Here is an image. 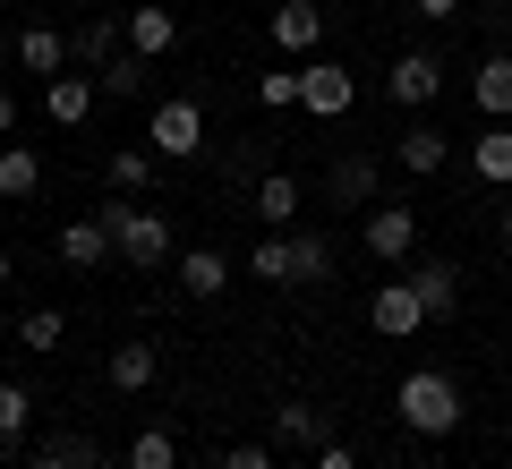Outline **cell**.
<instances>
[{"instance_id":"cell-1","label":"cell","mask_w":512,"mask_h":469,"mask_svg":"<svg viewBox=\"0 0 512 469\" xmlns=\"http://www.w3.org/2000/svg\"><path fill=\"white\" fill-rule=\"evenodd\" d=\"M94 214H103V231L120 239V265H137V273L180 265V239H171V222L154 214V205H137V197H120V188H111V205H94Z\"/></svg>"},{"instance_id":"cell-2","label":"cell","mask_w":512,"mask_h":469,"mask_svg":"<svg viewBox=\"0 0 512 469\" xmlns=\"http://www.w3.org/2000/svg\"><path fill=\"white\" fill-rule=\"evenodd\" d=\"M393 410H402V427H410V435H427V444H436V435H453V427H461V384L444 376V367H410L402 393H393Z\"/></svg>"},{"instance_id":"cell-3","label":"cell","mask_w":512,"mask_h":469,"mask_svg":"<svg viewBox=\"0 0 512 469\" xmlns=\"http://www.w3.org/2000/svg\"><path fill=\"white\" fill-rule=\"evenodd\" d=\"M154 154L163 163H197L205 154V103H188V94H171V103H154Z\"/></svg>"},{"instance_id":"cell-4","label":"cell","mask_w":512,"mask_h":469,"mask_svg":"<svg viewBox=\"0 0 512 469\" xmlns=\"http://www.w3.org/2000/svg\"><path fill=\"white\" fill-rule=\"evenodd\" d=\"M350 103H359V77H350L342 60H308V69H299V111H316V120H342Z\"/></svg>"},{"instance_id":"cell-5","label":"cell","mask_w":512,"mask_h":469,"mask_svg":"<svg viewBox=\"0 0 512 469\" xmlns=\"http://www.w3.org/2000/svg\"><path fill=\"white\" fill-rule=\"evenodd\" d=\"M384 94H393L402 111H427V103L444 94V60H436V52H402L393 69H384Z\"/></svg>"},{"instance_id":"cell-6","label":"cell","mask_w":512,"mask_h":469,"mask_svg":"<svg viewBox=\"0 0 512 469\" xmlns=\"http://www.w3.org/2000/svg\"><path fill=\"white\" fill-rule=\"evenodd\" d=\"M367 325H376L384 342H410V333H427V307H419V290H410V273H402V282H384L376 299H367Z\"/></svg>"},{"instance_id":"cell-7","label":"cell","mask_w":512,"mask_h":469,"mask_svg":"<svg viewBox=\"0 0 512 469\" xmlns=\"http://www.w3.org/2000/svg\"><path fill=\"white\" fill-rule=\"evenodd\" d=\"M265 35H274V52L308 60L316 43H325V9H316V0H274V18H265Z\"/></svg>"},{"instance_id":"cell-8","label":"cell","mask_w":512,"mask_h":469,"mask_svg":"<svg viewBox=\"0 0 512 469\" xmlns=\"http://www.w3.org/2000/svg\"><path fill=\"white\" fill-rule=\"evenodd\" d=\"M120 52H128V18H103V9H86V26L69 35V69H111Z\"/></svg>"},{"instance_id":"cell-9","label":"cell","mask_w":512,"mask_h":469,"mask_svg":"<svg viewBox=\"0 0 512 469\" xmlns=\"http://www.w3.org/2000/svg\"><path fill=\"white\" fill-rule=\"evenodd\" d=\"M393 163H402V171H410V180H436V171H444V163H453V137H444V128H436V120H410V128H402V137H393Z\"/></svg>"},{"instance_id":"cell-10","label":"cell","mask_w":512,"mask_h":469,"mask_svg":"<svg viewBox=\"0 0 512 469\" xmlns=\"http://www.w3.org/2000/svg\"><path fill=\"white\" fill-rule=\"evenodd\" d=\"M52 248H60V265H69V273H94V265H111V256H120V239L103 231V214H86V222H60Z\"/></svg>"},{"instance_id":"cell-11","label":"cell","mask_w":512,"mask_h":469,"mask_svg":"<svg viewBox=\"0 0 512 469\" xmlns=\"http://www.w3.org/2000/svg\"><path fill=\"white\" fill-rule=\"evenodd\" d=\"M128 52H137V60L180 52V18H171L163 0H137V9H128Z\"/></svg>"},{"instance_id":"cell-12","label":"cell","mask_w":512,"mask_h":469,"mask_svg":"<svg viewBox=\"0 0 512 469\" xmlns=\"http://www.w3.org/2000/svg\"><path fill=\"white\" fill-rule=\"evenodd\" d=\"M410 248H419V214H410V205H376V214H367V256L402 265Z\"/></svg>"},{"instance_id":"cell-13","label":"cell","mask_w":512,"mask_h":469,"mask_svg":"<svg viewBox=\"0 0 512 469\" xmlns=\"http://www.w3.org/2000/svg\"><path fill=\"white\" fill-rule=\"evenodd\" d=\"M410 290H419L427 325H444V316L461 307V265H444V256H427V265H410Z\"/></svg>"},{"instance_id":"cell-14","label":"cell","mask_w":512,"mask_h":469,"mask_svg":"<svg viewBox=\"0 0 512 469\" xmlns=\"http://www.w3.org/2000/svg\"><path fill=\"white\" fill-rule=\"evenodd\" d=\"M274 444H291V452L333 444V410H316V401H282V410H274Z\"/></svg>"},{"instance_id":"cell-15","label":"cell","mask_w":512,"mask_h":469,"mask_svg":"<svg viewBox=\"0 0 512 469\" xmlns=\"http://www.w3.org/2000/svg\"><path fill=\"white\" fill-rule=\"evenodd\" d=\"M248 214H256V231H291V214H299V180H291V171H265V180L248 188Z\"/></svg>"},{"instance_id":"cell-16","label":"cell","mask_w":512,"mask_h":469,"mask_svg":"<svg viewBox=\"0 0 512 469\" xmlns=\"http://www.w3.org/2000/svg\"><path fill=\"white\" fill-rule=\"evenodd\" d=\"M470 103L487 111V120H512V52H487L470 69Z\"/></svg>"},{"instance_id":"cell-17","label":"cell","mask_w":512,"mask_h":469,"mask_svg":"<svg viewBox=\"0 0 512 469\" xmlns=\"http://www.w3.org/2000/svg\"><path fill=\"white\" fill-rule=\"evenodd\" d=\"M376 180H384V163H376V154H342V163L325 171L333 205H376Z\"/></svg>"},{"instance_id":"cell-18","label":"cell","mask_w":512,"mask_h":469,"mask_svg":"<svg viewBox=\"0 0 512 469\" xmlns=\"http://www.w3.org/2000/svg\"><path fill=\"white\" fill-rule=\"evenodd\" d=\"M470 171L487 188H512V120H487V137H470Z\"/></svg>"},{"instance_id":"cell-19","label":"cell","mask_w":512,"mask_h":469,"mask_svg":"<svg viewBox=\"0 0 512 469\" xmlns=\"http://www.w3.org/2000/svg\"><path fill=\"white\" fill-rule=\"evenodd\" d=\"M18 69H35L43 86H52V77L69 69V35H60V26H26L18 35Z\"/></svg>"},{"instance_id":"cell-20","label":"cell","mask_w":512,"mask_h":469,"mask_svg":"<svg viewBox=\"0 0 512 469\" xmlns=\"http://www.w3.org/2000/svg\"><path fill=\"white\" fill-rule=\"evenodd\" d=\"M43 111H52L60 128H86V111H94V77H77V69H60L52 86H43Z\"/></svg>"},{"instance_id":"cell-21","label":"cell","mask_w":512,"mask_h":469,"mask_svg":"<svg viewBox=\"0 0 512 469\" xmlns=\"http://www.w3.org/2000/svg\"><path fill=\"white\" fill-rule=\"evenodd\" d=\"M180 290L188 299H222V282H231V265H222V248H180Z\"/></svg>"},{"instance_id":"cell-22","label":"cell","mask_w":512,"mask_h":469,"mask_svg":"<svg viewBox=\"0 0 512 469\" xmlns=\"http://www.w3.org/2000/svg\"><path fill=\"white\" fill-rule=\"evenodd\" d=\"M154 376H163V342H120L111 350V384L120 393H146Z\"/></svg>"},{"instance_id":"cell-23","label":"cell","mask_w":512,"mask_h":469,"mask_svg":"<svg viewBox=\"0 0 512 469\" xmlns=\"http://www.w3.org/2000/svg\"><path fill=\"white\" fill-rule=\"evenodd\" d=\"M35 188H43V154H35V145H0V197L26 205Z\"/></svg>"},{"instance_id":"cell-24","label":"cell","mask_w":512,"mask_h":469,"mask_svg":"<svg viewBox=\"0 0 512 469\" xmlns=\"http://www.w3.org/2000/svg\"><path fill=\"white\" fill-rule=\"evenodd\" d=\"M154 163H163L154 145H120L103 171H111V188H120V197H137V188H154Z\"/></svg>"},{"instance_id":"cell-25","label":"cell","mask_w":512,"mask_h":469,"mask_svg":"<svg viewBox=\"0 0 512 469\" xmlns=\"http://www.w3.org/2000/svg\"><path fill=\"white\" fill-rule=\"evenodd\" d=\"M18 342L35 350V359H52V350L69 342V316H60V307H26V316H18Z\"/></svg>"},{"instance_id":"cell-26","label":"cell","mask_w":512,"mask_h":469,"mask_svg":"<svg viewBox=\"0 0 512 469\" xmlns=\"http://www.w3.org/2000/svg\"><path fill=\"white\" fill-rule=\"evenodd\" d=\"M248 273L291 290V231H265V239H256V248H248Z\"/></svg>"},{"instance_id":"cell-27","label":"cell","mask_w":512,"mask_h":469,"mask_svg":"<svg viewBox=\"0 0 512 469\" xmlns=\"http://www.w3.org/2000/svg\"><path fill=\"white\" fill-rule=\"evenodd\" d=\"M35 469H103V452H94V435H52L35 452Z\"/></svg>"},{"instance_id":"cell-28","label":"cell","mask_w":512,"mask_h":469,"mask_svg":"<svg viewBox=\"0 0 512 469\" xmlns=\"http://www.w3.org/2000/svg\"><path fill=\"white\" fill-rule=\"evenodd\" d=\"M325 273H333V248L316 231H291V282L308 290V282H325Z\"/></svg>"},{"instance_id":"cell-29","label":"cell","mask_w":512,"mask_h":469,"mask_svg":"<svg viewBox=\"0 0 512 469\" xmlns=\"http://www.w3.org/2000/svg\"><path fill=\"white\" fill-rule=\"evenodd\" d=\"M146 69H154V60L120 52V60H111V69H103V94H120V103H137V94H146Z\"/></svg>"},{"instance_id":"cell-30","label":"cell","mask_w":512,"mask_h":469,"mask_svg":"<svg viewBox=\"0 0 512 469\" xmlns=\"http://www.w3.org/2000/svg\"><path fill=\"white\" fill-rule=\"evenodd\" d=\"M128 469H180V444H171L163 427H146L137 444H128Z\"/></svg>"},{"instance_id":"cell-31","label":"cell","mask_w":512,"mask_h":469,"mask_svg":"<svg viewBox=\"0 0 512 469\" xmlns=\"http://www.w3.org/2000/svg\"><path fill=\"white\" fill-rule=\"evenodd\" d=\"M26 418H35V393H26V384H0V444H18Z\"/></svg>"},{"instance_id":"cell-32","label":"cell","mask_w":512,"mask_h":469,"mask_svg":"<svg viewBox=\"0 0 512 469\" xmlns=\"http://www.w3.org/2000/svg\"><path fill=\"white\" fill-rule=\"evenodd\" d=\"M256 103H265V111H291L299 103V69H265V77H256Z\"/></svg>"},{"instance_id":"cell-33","label":"cell","mask_w":512,"mask_h":469,"mask_svg":"<svg viewBox=\"0 0 512 469\" xmlns=\"http://www.w3.org/2000/svg\"><path fill=\"white\" fill-rule=\"evenodd\" d=\"M222 469H274V452H265V444H231V452H222Z\"/></svg>"},{"instance_id":"cell-34","label":"cell","mask_w":512,"mask_h":469,"mask_svg":"<svg viewBox=\"0 0 512 469\" xmlns=\"http://www.w3.org/2000/svg\"><path fill=\"white\" fill-rule=\"evenodd\" d=\"M316 469H359V452H350L342 435H333V444H316Z\"/></svg>"},{"instance_id":"cell-35","label":"cell","mask_w":512,"mask_h":469,"mask_svg":"<svg viewBox=\"0 0 512 469\" xmlns=\"http://www.w3.org/2000/svg\"><path fill=\"white\" fill-rule=\"evenodd\" d=\"M9 128H18V94L0 86V137H9Z\"/></svg>"},{"instance_id":"cell-36","label":"cell","mask_w":512,"mask_h":469,"mask_svg":"<svg viewBox=\"0 0 512 469\" xmlns=\"http://www.w3.org/2000/svg\"><path fill=\"white\" fill-rule=\"evenodd\" d=\"M410 9H419V18H453L461 0H410Z\"/></svg>"},{"instance_id":"cell-37","label":"cell","mask_w":512,"mask_h":469,"mask_svg":"<svg viewBox=\"0 0 512 469\" xmlns=\"http://www.w3.org/2000/svg\"><path fill=\"white\" fill-rule=\"evenodd\" d=\"M9 273H18V265H9V248H0V290H9Z\"/></svg>"},{"instance_id":"cell-38","label":"cell","mask_w":512,"mask_h":469,"mask_svg":"<svg viewBox=\"0 0 512 469\" xmlns=\"http://www.w3.org/2000/svg\"><path fill=\"white\" fill-rule=\"evenodd\" d=\"M504 248H512V197H504Z\"/></svg>"},{"instance_id":"cell-39","label":"cell","mask_w":512,"mask_h":469,"mask_svg":"<svg viewBox=\"0 0 512 469\" xmlns=\"http://www.w3.org/2000/svg\"><path fill=\"white\" fill-rule=\"evenodd\" d=\"M86 9H103V0H86Z\"/></svg>"}]
</instances>
